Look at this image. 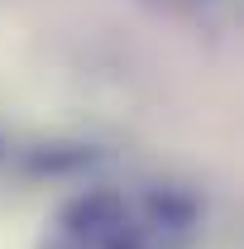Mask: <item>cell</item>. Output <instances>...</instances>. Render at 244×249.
Instances as JSON below:
<instances>
[{
  "instance_id": "obj_1",
  "label": "cell",
  "mask_w": 244,
  "mask_h": 249,
  "mask_svg": "<svg viewBox=\"0 0 244 249\" xmlns=\"http://www.w3.org/2000/svg\"><path fill=\"white\" fill-rule=\"evenodd\" d=\"M38 249H139V225L115 192H87L48 220Z\"/></svg>"
}]
</instances>
